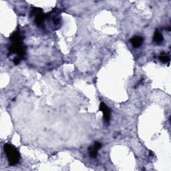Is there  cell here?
<instances>
[{"mask_svg": "<svg viewBox=\"0 0 171 171\" xmlns=\"http://www.w3.org/2000/svg\"><path fill=\"white\" fill-rule=\"evenodd\" d=\"M4 152L6 154L9 164L10 166H15L18 164L20 160V154L14 145L6 143L3 146Z\"/></svg>", "mask_w": 171, "mask_h": 171, "instance_id": "6da1fadb", "label": "cell"}, {"mask_svg": "<svg viewBox=\"0 0 171 171\" xmlns=\"http://www.w3.org/2000/svg\"><path fill=\"white\" fill-rule=\"evenodd\" d=\"M9 53H17L18 56L21 59L24 58L26 54V47L23 44V42H17V43H12L9 47Z\"/></svg>", "mask_w": 171, "mask_h": 171, "instance_id": "7a4b0ae2", "label": "cell"}, {"mask_svg": "<svg viewBox=\"0 0 171 171\" xmlns=\"http://www.w3.org/2000/svg\"><path fill=\"white\" fill-rule=\"evenodd\" d=\"M99 110L103 112L104 120L106 124H109L110 120V110L108 106H106L104 102H101L99 106Z\"/></svg>", "mask_w": 171, "mask_h": 171, "instance_id": "3957f363", "label": "cell"}, {"mask_svg": "<svg viewBox=\"0 0 171 171\" xmlns=\"http://www.w3.org/2000/svg\"><path fill=\"white\" fill-rule=\"evenodd\" d=\"M101 147H102V144L99 142H96L94 144V146H90L88 148L90 157L91 158H93L97 157L98 152Z\"/></svg>", "mask_w": 171, "mask_h": 171, "instance_id": "277c9868", "label": "cell"}, {"mask_svg": "<svg viewBox=\"0 0 171 171\" xmlns=\"http://www.w3.org/2000/svg\"><path fill=\"white\" fill-rule=\"evenodd\" d=\"M50 14H44L43 12H40L35 16V23L37 25L41 26L44 24V20L49 17Z\"/></svg>", "mask_w": 171, "mask_h": 171, "instance_id": "5b68a950", "label": "cell"}, {"mask_svg": "<svg viewBox=\"0 0 171 171\" xmlns=\"http://www.w3.org/2000/svg\"><path fill=\"white\" fill-rule=\"evenodd\" d=\"M10 40L12 43H17V42H23L24 37L21 34L19 31H15L10 36Z\"/></svg>", "mask_w": 171, "mask_h": 171, "instance_id": "8992f818", "label": "cell"}, {"mask_svg": "<svg viewBox=\"0 0 171 171\" xmlns=\"http://www.w3.org/2000/svg\"><path fill=\"white\" fill-rule=\"evenodd\" d=\"M143 41H144L143 37L142 36H133L130 39V42L132 45L135 47H141Z\"/></svg>", "mask_w": 171, "mask_h": 171, "instance_id": "52a82bcc", "label": "cell"}, {"mask_svg": "<svg viewBox=\"0 0 171 171\" xmlns=\"http://www.w3.org/2000/svg\"><path fill=\"white\" fill-rule=\"evenodd\" d=\"M163 41V36L162 34L160 33L158 31H156L154 32V41H155L158 44H161Z\"/></svg>", "mask_w": 171, "mask_h": 171, "instance_id": "ba28073f", "label": "cell"}, {"mask_svg": "<svg viewBox=\"0 0 171 171\" xmlns=\"http://www.w3.org/2000/svg\"><path fill=\"white\" fill-rule=\"evenodd\" d=\"M41 12H43V9L41 8H37V7H33V8H32V9H31L30 15H32V16H34V17H35V16L36 15L40 14Z\"/></svg>", "mask_w": 171, "mask_h": 171, "instance_id": "9c48e42d", "label": "cell"}, {"mask_svg": "<svg viewBox=\"0 0 171 171\" xmlns=\"http://www.w3.org/2000/svg\"><path fill=\"white\" fill-rule=\"evenodd\" d=\"M159 59L163 63H167L170 61V58L166 55H161L159 57Z\"/></svg>", "mask_w": 171, "mask_h": 171, "instance_id": "30bf717a", "label": "cell"}, {"mask_svg": "<svg viewBox=\"0 0 171 171\" xmlns=\"http://www.w3.org/2000/svg\"><path fill=\"white\" fill-rule=\"evenodd\" d=\"M20 61H21V59L18 56H17V57L14 58L13 62H14V64H15V65H18V64L20 62Z\"/></svg>", "mask_w": 171, "mask_h": 171, "instance_id": "8fae6325", "label": "cell"}, {"mask_svg": "<svg viewBox=\"0 0 171 171\" xmlns=\"http://www.w3.org/2000/svg\"><path fill=\"white\" fill-rule=\"evenodd\" d=\"M53 24H54L55 25H58L59 23H60V19L59 18H54L53 19Z\"/></svg>", "mask_w": 171, "mask_h": 171, "instance_id": "7c38bea8", "label": "cell"}]
</instances>
